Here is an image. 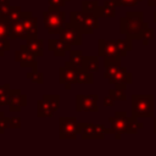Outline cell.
<instances>
[{
	"mask_svg": "<svg viewBox=\"0 0 156 156\" xmlns=\"http://www.w3.org/2000/svg\"><path fill=\"white\" fill-rule=\"evenodd\" d=\"M111 1H113L116 6L119 7V6H136L143 0H111Z\"/></svg>",
	"mask_w": 156,
	"mask_h": 156,
	"instance_id": "cell-36",
	"label": "cell"
},
{
	"mask_svg": "<svg viewBox=\"0 0 156 156\" xmlns=\"http://www.w3.org/2000/svg\"><path fill=\"white\" fill-rule=\"evenodd\" d=\"M116 45H117V49H118L121 57H126L128 51H130L133 49V39L126 37V39L116 40Z\"/></svg>",
	"mask_w": 156,
	"mask_h": 156,
	"instance_id": "cell-22",
	"label": "cell"
},
{
	"mask_svg": "<svg viewBox=\"0 0 156 156\" xmlns=\"http://www.w3.org/2000/svg\"><path fill=\"white\" fill-rule=\"evenodd\" d=\"M144 13L141 11H128L124 17L119 20V32L133 40H140L143 29L149 26L147 22L143 21Z\"/></svg>",
	"mask_w": 156,
	"mask_h": 156,
	"instance_id": "cell-1",
	"label": "cell"
},
{
	"mask_svg": "<svg viewBox=\"0 0 156 156\" xmlns=\"http://www.w3.org/2000/svg\"><path fill=\"white\" fill-rule=\"evenodd\" d=\"M17 20L22 23L27 39L38 37V18L34 17L30 11H22Z\"/></svg>",
	"mask_w": 156,
	"mask_h": 156,
	"instance_id": "cell-13",
	"label": "cell"
},
{
	"mask_svg": "<svg viewBox=\"0 0 156 156\" xmlns=\"http://www.w3.org/2000/svg\"><path fill=\"white\" fill-rule=\"evenodd\" d=\"M15 61L20 63L22 68H32V71H38V61L37 56L26 46V44H22L18 50L15 51Z\"/></svg>",
	"mask_w": 156,
	"mask_h": 156,
	"instance_id": "cell-10",
	"label": "cell"
},
{
	"mask_svg": "<svg viewBox=\"0 0 156 156\" xmlns=\"http://www.w3.org/2000/svg\"><path fill=\"white\" fill-rule=\"evenodd\" d=\"M11 95V85L9 83L0 84V106L9 105Z\"/></svg>",
	"mask_w": 156,
	"mask_h": 156,
	"instance_id": "cell-25",
	"label": "cell"
},
{
	"mask_svg": "<svg viewBox=\"0 0 156 156\" xmlns=\"http://www.w3.org/2000/svg\"><path fill=\"white\" fill-rule=\"evenodd\" d=\"M52 115H54V111L44 99H40L37 101V116L39 118H51Z\"/></svg>",
	"mask_w": 156,
	"mask_h": 156,
	"instance_id": "cell-21",
	"label": "cell"
},
{
	"mask_svg": "<svg viewBox=\"0 0 156 156\" xmlns=\"http://www.w3.org/2000/svg\"><path fill=\"white\" fill-rule=\"evenodd\" d=\"M110 84H113L115 87L122 88V89H127L128 84L133 83V74L126 68V67H121L110 79H108Z\"/></svg>",
	"mask_w": 156,
	"mask_h": 156,
	"instance_id": "cell-14",
	"label": "cell"
},
{
	"mask_svg": "<svg viewBox=\"0 0 156 156\" xmlns=\"http://www.w3.org/2000/svg\"><path fill=\"white\" fill-rule=\"evenodd\" d=\"M143 128H144V124L138 121V117L133 115L132 117H128V122L126 126V134H136Z\"/></svg>",
	"mask_w": 156,
	"mask_h": 156,
	"instance_id": "cell-23",
	"label": "cell"
},
{
	"mask_svg": "<svg viewBox=\"0 0 156 156\" xmlns=\"http://www.w3.org/2000/svg\"><path fill=\"white\" fill-rule=\"evenodd\" d=\"M65 17H66L65 11L60 10L58 7L49 6V9L43 12V23L48 33L60 34L67 23L65 21Z\"/></svg>",
	"mask_w": 156,
	"mask_h": 156,
	"instance_id": "cell-3",
	"label": "cell"
},
{
	"mask_svg": "<svg viewBox=\"0 0 156 156\" xmlns=\"http://www.w3.org/2000/svg\"><path fill=\"white\" fill-rule=\"evenodd\" d=\"M21 13H22L21 6H10V9L5 16V20L6 21H16Z\"/></svg>",
	"mask_w": 156,
	"mask_h": 156,
	"instance_id": "cell-32",
	"label": "cell"
},
{
	"mask_svg": "<svg viewBox=\"0 0 156 156\" xmlns=\"http://www.w3.org/2000/svg\"><path fill=\"white\" fill-rule=\"evenodd\" d=\"M93 83H94L93 73L79 69L78 76H77V84H93Z\"/></svg>",
	"mask_w": 156,
	"mask_h": 156,
	"instance_id": "cell-27",
	"label": "cell"
},
{
	"mask_svg": "<svg viewBox=\"0 0 156 156\" xmlns=\"http://www.w3.org/2000/svg\"><path fill=\"white\" fill-rule=\"evenodd\" d=\"M7 28H9V35H10L11 40L12 39H22V40L27 39L24 29H23V26L18 20L7 21Z\"/></svg>",
	"mask_w": 156,
	"mask_h": 156,
	"instance_id": "cell-17",
	"label": "cell"
},
{
	"mask_svg": "<svg viewBox=\"0 0 156 156\" xmlns=\"http://www.w3.org/2000/svg\"><path fill=\"white\" fill-rule=\"evenodd\" d=\"M43 99L49 104V106L51 107L54 112L58 111L60 108V95L58 94H44Z\"/></svg>",
	"mask_w": 156,
	"mask_h": 156,
	"instance_id": "cell-26",
	"label": "cell"
},
{
	"mask_svg": "<svg viewBox=\"0 0 156 156\" xmlns=\"http://www.w3.org/2000/svg\"><path fill=\"white\" fill-rule=\"evenodd\" d=\"M102 105H104L105 107H112V106L115 105V100H113L110 95H107V96H105V98L102 99Z\"/></svg>",
	"mask_w": 156,
	"mask_h": 156,
	"instance_id": "cell-40",
	"label": "cell"
},
{
	"mask_svg": "<svg viewBox=\"0 0 156 156\" xmlns=\"http://www.w3.org/2000/svg\"><path fill=\"white\" fill-rule=\"evenodd\" d=\"M66 2H67L66 0H48L49 6H54V7H58V9L65 7Z\"/></svg>",
	"mask_w": 156,
	"mask_h": 156,
	"instance_id": "cell-39",
	"label": "cell"
},
{
	"mask_svg": "<svg viewBox=\"0 0 156 156\" xmlns=\"http://www.w3.org/2000/svg\"><path fill=\"white\" fill-rule=\"evenodd\" d=\"M26 46L37 56V57H41L44 55V50H43V45L44 41L41 39H39L38 37L35 38H28L26 39Z\"/></svg>",
	"mask_w": 156,
	"mask_h": 156,
	"instance_id": "cell-18",
	"label": "cell"
},
{
	"mask_svg": "<svg viewBox=\"0 0 156 156\" xmlns=\"http://www.w3.org/2000/svg\"><path fill=\"white\" fill-rule=\"evenodd\" d=\"M78 134L83 140H104L105 135L110 134V128L104 124L78 122Z\"/></svg>",
	"mask_w": 156,
	"mask_h": 156,
	"instance_id": "cell-5",
	"label": "cell"
},
{
	"mask_svg": "<svg viewBox=\"0 0 156 156\" xmlns=\"http://www.w3.org/2000/svg\"><path fill=\"white\" fill-rule=\"evenodd\" d=\"M4 38H10V35H9L7 21L5 20V17L0 15V39H4Z\"/></svg>",
	"mask_w": 156,
	"mask_h": 156,
	"instance_id": "cell-34",
	"label": "cell"
},
{
	"mask_svg": "<svg viewBox=\"0 0 156 156\" xmlns=\"http://www.w3.org/2000/svg\"><path fill=\"white\" fill-rule=\"evenodd\" d=\"M69 22L77 26L83 34H93L99 28V17L91 12L84 11H71Z\"/></svg>",
	"mask_w": 156,
	"mask_h": 156,
	"instance_id": "cell-4",
	"label": "cell"
},
{
	"mask_svg": "<svg viewBox=\"0 0 156 156\" xmlns=\"http://www.w3.org/2000/svg\"><path fill=\"white\" fill-rule=\"evenodd\" d=\"M154 133L156 134V117L154 118Z\"/></svg>",
	"mask_w": 156,
	"mask_h": 156,
	"instance_id": "cell-42",
	"label": "cell"
},
{
	"mask_svg": "<svg viewBox=\"0 0 156 156\" xmlns=\"http://www.w3.org/2000/svg\"><path fill=\"white\" fill-rule=\"evenodd\" d=\"M82 37H83V33L80 32V29L71 22H67L65 28L60 33V39L69 46L82 45V41H83Z\"/></svg>",
	"mask_w": 156,
	"mask_h": 156,
	"instance_id": "cell-11",
	"label": "cell"
},
{
	"mask_svg": "<svg viewBox=\"0 0 156 156\" xmlns=\"http://www.w3.org/2000/svg\"><path fill=\"white\" fill-rule=\"evenodd\" d=\"M147 5L150 7H156V0H147Z\"/></svg>",
	"mask_w": 156,
	"mask_h": 156,
	"instance_id": "cell-41",
	"label": "cell"
},
{
	"mask_svg": "<svg viewBox=\"0 0 156 156\" xmlns=\"http://www.w3.org/2000/svg\"><path fill=\"white\" fill-rule=\"evenodd\" d=\"M26 77L37 84H43V82H44V74L41 72H38V71L28 72V73H26Z\"/></svg>",
	"mask_w": 156,
	"mask_h": 156,
	"instance_id": "cell-33",
	"label": "cell"
},
{
	"mask_svg": "<svg viewBox=\"0 0 156 156\" xmlns=\"http://www.w3.org/2000/svg\"><path fill=\"white\" fill-rule=\"evenodd\" d=\"M83 54L80 50H69V61L73 62L79 69L82 67V63H83Z\"/></svg>",
	"mask_w": 156,
	"mask_h": 156,
	"instance_id": "cell-31",
	"label": "cell"
},
{
	"mask_svg": "<svg viewBox=\"0 0 156 156\" xmlns=\"http://www.w3.org/2000/svg\"><path fill=\"white\" fill-rule=\"evenodd\" d=\"M154 38H155V29L151 27L150 28V26H146L144 29H143V33H141V41H143V45H145V46H147L149 44H150V41L151 40H154Z\"/></svg>",
	"mask_w": 156,
	"mask_h": 156,
	"instance_id": "cell-29",
	"label": "cell"
},
{
	"mask_svg": "<svg viewBox=\"0 0 156 156\" xmlns=\"http://www.w3.org/2000/svg\"><path fill=\"white\" fill-rule=\"evenodd\" d=\"M10 49H11V39L10 38L0 39V57H2L5 52L9 51Z\"/></svg>",
	"mask_w": 156,
	"mask_h": 156,
	"instance_id": "cell-35",
	"label": "cell"
},
{
	"mask_svg": "<svg viewBox=\"0 0 156 156\" xmlns=\"http://www.w3.org/2000/svg\"><path fill=\"white\" fill-rule=\"evenodd\" d=\"M98 55L99 57L104 58V67L121 61V55L118 52L116 40H105V39H99L98 41Z\"/></svg>",
	"mask_w": 156,
	"mask_h": 156,
	"instance_id": "cell-6",
	"label": "cell"
},
{
	"mask_svg": "<svg viewBox=\"0 0 156 156\" xmlns=\"http://www.w3.org/2000/svg\"><path fill=\"white\" fill-rule=\"evenodd\" d=\"M10 112H20L22 107L27 106V95L22 94L21 89H11L10 102H9Z\"/></svg>",
	"mask_w": 156,
	"mask_h": 156,
	"instance_id": "cell-15",
	"label": "cell"
},
{
	"mask_svg": "<svg viewBox=\"0 0 156 156\" xmlns=\"http://www.w3.org/2000/svg\"><path fill=\"white\" fill-rule=\"evenodd\" d=\"M11 4H10V0H0V15L2 17L6 16L9 9H10Z\"/></svg>",
	"mask_w": 156,
	"mask_h": 156,
	"instance_id": "cell-37",
	"label": "cell"
},
{
	"mask_svg": "<svg viewBox=\"0 0 156 156\" xmlns=\"http://www.w3.org/2000/svg\"><path fill=\"white\" fill-rule=\"evenodd\" d=\"M108 95L113 100H119V101H127L128 100L127 94H126V89H122V88H118V87L111 88L108 90Z\"/></svg>",
	"mask_w": 156,
	"mask_h": 156,
	"instance_id": "cell-28",
	"label": "cell"
},
{
	"mask_svg": "<svg viewBox=\"0 0 156 156\" xmlns=\"http://www.w3.org/2000/svg\"><path fill=\"white\" fill-rule=\"evenodd\" d=\"M79 68L71 61H66L65 65L58 71V83L65 87L66 90H69L73 84H77V76Z\"/></svg>",
	"mask_w": 156,
	"mask_h": 156,
	"instance_id": "cell-8",
	"label": "cell"
},
{
	"mask_svg": "<svg viewBox=\"0 0 156 156\" xmlns=\"http://www.w3.org/2000/svg\"><path fill=\"white\" fill-rule=\"evenodd\" d=\"M154 23H156V11L154 12Z\"/></svg>",
	"mask_w": 156,
	"mask_h": 156,
	"instance_id": "cell-43",
	"label": "cell"
},
{
	"mask_svg": "<svg viewBox=\"0 0 156 156\" xmlns=\"http://www.w3.org/2000/svg\"><path fill=\"white\" fill-rule=\"evenodd\" d=\"M78 121L76 117H60L58 138L61 140H76L78 136Z\"/></svg>",
	"mask_w": 156,
	"mask_h": 156,
	"instance_id": "cell-7",
	"label": "cell"
},
{
	"mask_svg": "<svg viewBox=\"0 0 156 156\" xmlns=\"http://www.w3.org/2000/svg\"><path fill=\"white\" fill-rule=\"evenodd\" d=\"M117 6L111 0H105L102 4V17L104 18H115Z\"/></svg>",
	"mask_w": 156,
	"mask_h": 156,
	"instance_id": "cell-24",
	"label": "cell"
},
{
	"mask_svg": "<svg viewBox=\"0 0 156 156\" xmlns=\"http://www.w3.org/2000/svg\"><path fill=\"white\" fill-rule=\"evenodd\" d=\"M82 11L84 12H91L95 13L99 18L102 17V7L99 6V1L98 0H84L82 1Z\"/></svg>",
	"mask_w": 156,
	"mask_h": 156,
	"instance_id": "cell-20",
	"label": "cell"
},
{
	"mask_svg": "<svg viewBox=\"0 0 156 156\" xmlns=\"http://www.w3.org/2000/svg\"><path fill=\"white\" fill-rule=\"evenodd\" d=\"M98 94H77L76 95V112H98L99 106Z\"/></svg>",
	"mask_w": 156,
	"mask_h": 156,
	"instance_id": "cell-9",
	"label": "cell"
},
{
	"mask_svg": "<svg viewBox=\"0 0 156 156\" xmlns=\"http://www.w3.org/2000/svg\"><path fill=\"white\" fill-rule=\"evenodd\" d=\"M121 67H122L121 61H117V62H113V63H110V65L105 66V67H104V68H105V71H104V78L108 80Z\"/></svg>",
	"mask_w": 156,
	"mask_h": 156,
	"instance_id": "cell-30",
	"label": "cell"
},
{
	"mask_svg": "<svg viewBox=\"0 0 156 156\" xmlns=\"http://www.w3.org/2000/svg\"><path fill=\"white\" fill-rule=\"evenodd\" d=\"M132 115L138 118H151L155 116V96L152 94L132 95Z\"/></svg>",
	"mask_w": 156,
	"mask_h": 156,
	"instance_id": "cell-2",
	"label": "cell"
},
{
	"mask_svg": "<svg viewBox=\"0 0 156 156\" xmlns=\"http://www.w3.org/2000/svg\"><path fill=\"white\" fill-rule=\"evenodd\" d=\"M128 122V113L126 111H116L113 117H110V134L115 135L116 140H119L123 134H126V126Z\"/></svg>",
	"mask_w": 156,
	"mask_h": 156,
	"instance_id": "cell-12",
	"label": "cell"
},
{
	"mask_svg": "<svg viewBox=\"0 0 156 156\" xmlns=\"http://www.w3.org/2000/svg\"><path fill=\"white\" fill-rule=\"evenodd\" d=\"M21 123H22V121H21L20 117H12V118H10V126H9V128L20 129L21 128Z\"/></svg>",
	"mask_w": 156,
	"mask_h": 156,
	"instance_id": "cell-38",
	"label": "cell"
},
{
	"mask_svg": "<svg viewBox=\"0 0 156 156\" xmlns=\"http://www.w3.org/2000/svg\"><path fill=\"white\" fill-rule=\"evenodd\" d=\"M80 69L91 72V73L98 72L99 71V55L98 56H84Z\"/></svg>",
	"mask_w": 156,
	"mask_h": 156,
	"instance_id": "cell-19",
	"label": "cell"
},
{
	"mask_svg": "<svg viewBox=\"0 0 156 156\" xmlns=\"http://www.w3.org/2000/svg\"><path fill=\"white\" fill-rule=\"evenodd\" d=\"M48 49L54 52L56 57H65L66 52L72 49V46L63 43L61 39H49L48 41Z\"/></svg>",
	"mask_w": 156,
	"mask_h": 156,
	"instance_id": "cell-16",
	"label": "cell"
}]
</instances>
